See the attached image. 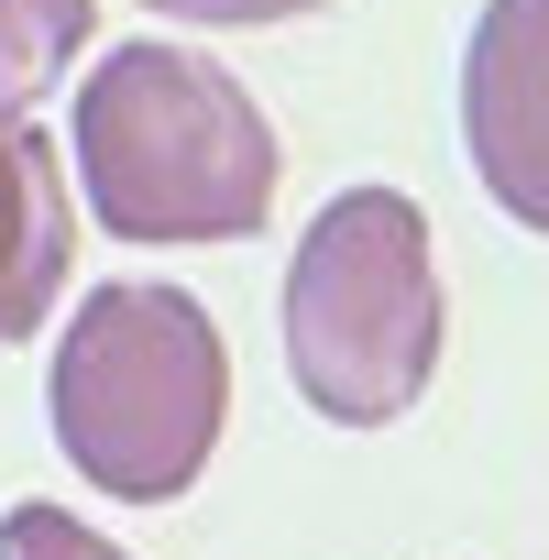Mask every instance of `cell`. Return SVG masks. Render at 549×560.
Listing matches in <instances>:
<instances>
[{"mask_svg":"<svg viewBox=\"0 0 549 560\" xmlns=\"http://www.w3.org/2000/svg\"><path fill=\"white\" fill-rule=\"evenodd\" d=\"M78 198L110 242H253L274 220V121L198 45H121L78 89Z\"/></svg>","mask_w":549,"mask_h":560,"instance_id":"6da1fadb","label":"cell"},{"mask_svg":"<svg viewBox=\"0 0 549 560\" xmlns=\"http://www.w3.org/2000/svg\"><path fill=\"white\" fill-rule=\"evenodd\" d=\"M89 56V0H0V121H23Z\"/></svg>","mask_w":549,"mask_h":560,"instance_id":"8992f818","label":"cell"},{"mask_svg":"<svg viewBox=\"0 0 549 560\" xmlns=\"http://www.w3.org/2000/svg\"><path fill=\"white\" fill-rule=\"evenodd\" d=\"M67 253H78V187L56 165V132L0 121V341H34L56 319Z\"/></svg>","mask_w":549,"mask_h":560,"instance_id":"5b68a950","label":"cell"},{"mask_svg":"<svg viewBox=\"0 0 549 560\" xmlns=\"http://www.w3.org/2000/svg\"><path fill=\"white\" fill-rule=\"evenodd\" d=\"M154 23H220V34H264V23H297L308 0H143Z\"/></svg>","mask_w":549,"mask_h":560,"instance_id":"ba28073f","label":"cell"},{"mask_svg":"<svg viewBox=\"0 0 549 560\" xmlns=\"http://www.w3.org/2000/svg\"><path fill=\"white\" fill-rule=\"evenodd\" d=\"M462 154L516 231H549V0H483L472 12Z\"/></svg>","mask_w":549,"mask_h":560,"instance_id":"277c9868","label":"cell"},{"mask_svg":"<svg viewBox=\"0 0 549 560\" xmlns=\"http://www.w3.org/2000/svg\"><path fill=\"white\" fill-rule=\"evenodd\" d=\"M45 418L56 451L78 462V483H100L110 505H176L231 429V352L220 319L187 287H89L56 374H45Z\"/></svg>","mask_w":549,"mask_h":560,"instance_id":"7a4b0ae2","label":"cell"},{"mask_svg":"<svg viewBox=\"0 0 549 560\" xmlns=\"http://www.w3.org/2000/svg\"><path fill=\"white\" fill-rule=\"evenodd\" d=\"M0 560H132V549L100 538V527L67 516V505H12V516H0Z\"/></svg>","mask_w":549,"mask_h":560,"instance_id":"52a82bcc","label":"cell"},{"mask_svg":"<svg viewBox=\"0 0 549 560\" xmlns=\"http://www.w3.org/2000/svg\"><path fill=\"white\" fill-rule=\"evenodd\" d=\"M287 374L330 429H385L440 374V253L407 187H341L287 264Z\"/></svg>","mask_w":549,"mask_h":560,"instance_id":"3957f363","label":"cell"}]
</instances>
